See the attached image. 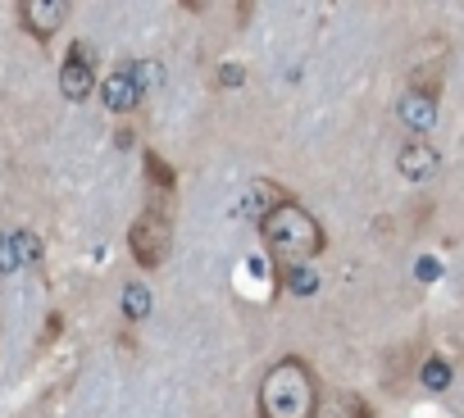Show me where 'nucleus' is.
Listing matches in <instances>:
<instances>
[{
    "mask_svg": "<svg viewBox=\"0 0 464 418\" xmlns=\"http://www.w3.org/2000/svg\"><path fill=\"white\" fill-rule=\"evenodd\" d=\"M260 237H265V251L269 260L278 264V273H292L301 264H310L319 251H324V228L310 209H301L296 200H287L283 209L260 223Z\"/></svg>",
    "mask_w": 464,
    "mask_h": 418,
    "instance_id": "nucleus-1",
    "label": "nucleus"
},
{
    "mask_svg": "<svg viewBox=\"0 0 464 418\" xmlns=\"http://www.w3.org/2000/svg\"><path fill=\"white\" fill-rule=\"evenodd\" d=\"M319 382L305 359H278L260 382V418H319Z\"/></svg>",
    "mask_w": 464,
    "mask_h": 418,
    "instance_id": "nucleus-2",
    "label": "nucleus"
},
{
    "mask_svg": "<svg viewBox=\"0 0 464 418\" xmlns=\"http://www.w3.org/2000/svg\"><path fill=\"white\" fill-rule=\"evenodd\" d=\"M128 246H132V260L141 269H160L169 260V246H173V219H169V209L164 204H150L141 209V219L132 223L128 233Z\"/></svg>",
    "mask_w": 464,
    "mask_h": 418,
    "instance_id": "nucleus-3",
    "label": "nucleus"
},
{
    "mask_svg": "<svg viewBox=\"0 0 464 418\" xmlns=\"http://www.w3.org/2000/svg\"><path fill=\"white\" fill-rule=\"evenodd\" d=\"M405 78H410L414 96H428V100H437V91H441V78H446V42H441V37L423 42V46L414 51V60L405 64Z\"/></svg>",
    "mask_w": 464,
    "mask_h": 418,
    "instance_id": "nucleus-4",
    "label": "nucleus"
},
{
    "mask_svg": "<svg viewBox=\"0 0 464 418\" xmlns=\"http://www.w3.org/2000/svg\"><path fill=\"white\" fill-rule=\"evenodd\" d=\"M19 19H24V28L33 33V37H55L60 28H64V19H69V5L64 0H24L19 5Z\"/></svg>",
    "mask_w": 464,
    "mask_h": 418,
    "instance_id": "nucleus-5",
    "label": "nucleus"
},
{
    "mask_svg": "<svg viewBox=\"0 0 464 418\" xmlns=\"http://www.w3.org/2000/svg\"><path fill=\"white\" fill-rule=\"evenodd\" d=\"M92 87H96L92 60H87V51H82V46H73V55H69V60H64V69H60V91H64L69 100H87V96H92Z\"/></svg>",
    "mask_w": 464,
    "mask_h": 418,
    "instance_id": "nucleus-6",
    "label": "nucleus"
},
{
    "mask_svg": "<svg viewBox=\"0 0 464 418\" xmlns=\"http://www.w3.org/2000/svg\"><path fill=\"white\" fill-rule=\"evenodd\" d=\"M137 96H141V87H137L132 73H110V78H105V105H110V109L123 114V109L137 105Z\"/></svg>",
    "mask_w": 464,
    "mask_h": 418,
    "instance_id": "nucleus-7",
    "label": "nucleus"
},
{
    "mask_svg": "<svg viewBox=\"0 0 464 418\" xmlns=\"http://www.w3.org/2000/svg\"><path fill=\"white\" fill-rule=\"evenodd\" d=\"M401 168H405V177H423L428 168H437V155H432V146H428L423 137L405 141V146H401Z\"/></svg>",
    "mask_w": 464,
    "mask_h": 418,
    "instance_id": "nucleus-8",
    "label": "nucleus"
},
{
    "mask_svg": "<svg viewBox=\"0 0 464 418\" xmlns=\"http://www.w3.org/2000/svg\"><path fill=\"white\" fill-rule=\"evenodd\" d=\"M319 418H373V409H369L360 395L337 391V395H328V400L319 404Z\"/></svg>",
    "mask_w": 464,
    "mask_h": 418,
    "instance_id": "nucleus-9",
    "label": "nucleus"
},
{
    "mask_svg": "<svg viewBox=\"0 0 464 418\" xmlns=\"http://www.w3.org/2000/svg\"><path fill=\"white\" fill-rule=\"evenodd\" d=\"M401 119L410 123V132H428L432 119H437V100H428V96H410V100L401 105Z\"/></svg>",
    "mask_w": 464,
    "mask_h": 418,
    "instance_id": "nucleus-10",
    "label": "nucleus"
},
{
    "mask_svg": "<svg viewBox=\"0 0 464 418\" xmlns=\"http://www.w3.org/2000/svg\"><path fill=\"white\" fill-rule=\"evenodd\" d=\"M146 173H150V182H155V191H160V195H173L178 177H173V168H169V164H164V159H160L155 150L146 155Z\"/></svg>",
    "mask_w": 464,
    "mask_h": 418,
    "instance_id": "nucleus-11",
    "label": "nucleus"
},
{
    "mask_svg": "<svg viewBox=\"0 0 464 418\" xmlns=\"http://www.w3.org/2000/svg\"><path fill=\"white\" fill-rule=\"evenodd\" d=\"M24 260V251H19V237H0V269H14Z\"/></svg>",
    "mask_w": 464,
    "mask_h": 418,
    "instance_id": "nucleus-12",
    "label": "nucleus"
},
{
    "mask_svg": "<svg viewBox=\"0 0 464 418\" xmlns=\"http://www.w3.org/2000/svg\"><path fill=\"white\" fill-rule=\"evenodd\" d=\"M123 305H128V318H141L146 314V291L141 287H128L123 291Z\"/></svg>",
    "mask_w": 464,
    "mask_h": 418,
    "instance_id": "nucleus-13",
    "label": "nucleus"
},
{
    "mask_svg": "<svg viewBox=\"0 0 464 418\" xmlns=\"http://www.w3.org/2000/svg\"><path fill=\"white\" fill-rule=\"evenodd\" d=\"M423 382H428L432 391H441V386H446V364H428V368H423Z\"/></svg>",
    "mask_w": 464,
    "mask_h": 418,
    "instance_id": "nucleus-14",
    "label": "nucleus"
}]
</instances>
